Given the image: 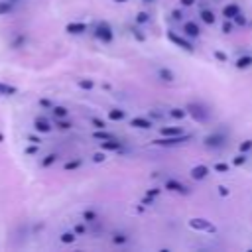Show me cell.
I'll return each mask as SVG.
<instances>
[{
    "mask_svg": "<svg viewBox=\"0 0 252 252\" xmlns=\"http://www.w3.org/2000/svg\"><path fill=\"white\" fill-rule=\"evenodd\" d=\"M185 110H187V114H191V118L197 120V122H207V120H209V110H207L201 102H189V104L185 106Z\"/></svg>",
    "mask_w": 252,
    "mask_h": 252,
    "instance_id": "1",
    "label": "cell"
},
{
    "mask_svg": "<svg viewBox=\"0 0 252 252\" xmlns=\"http://www.w3.org/2000/svg\"><path fill=\"white\" fill-rule=\"evenodd\" d=\"M94 35H96L100 41H104V43L112 41V37H114V33H112V28H110L106 22H100V24H96V28H94Z\"/></svg>",
    "mask_w": 252,
    "mask_h": 252,
    "instance_id": "2",
    "label": "cell"
},
{
    "mask_svg": "<svg viewBox=\"0 0 252 252\" xmlns=\"http://www.w3.org/2000/svg\"><path fill=\"white\" fill-rule=\"evenodd\" d=\"M205 146L207 148H222L224 146V142H226V136L224 134H220V132H215V134H209V136H205Z\"/></svg>",
    "mask_w": 252,
    "mask_h": 252,
    "instance_id": "3",
    "label": "cell"
},
{
    "mask_svg": "<svg viewBox=\"0 0 252 252\" xmlns=\"http://www.w3.org/2000/svg\"><path fill=\"white\" fill-rule=\"evenodd\" d=\"M167 39L171 41V43H175L177 47H181V49H185V51H193V45H191V41H187L183 35H177L175 32H167Z\"/></svg>",
    "mask_w": 252,
    "mask_h": 252,
    "instance_id": "4",
    "label": "cell"
},
{
    "mask_svg": "<svg viewBox=\"0 0 252 252\" xmlns=\"http://www.w3.org/2000/svg\"><path fill=\"white\" fill-rule=\"evenodd\" d=\"M187 140H191L189 134H179V136H165L163 140H156V144L158 146H177V144H183Z\"/></svg>",
    "mask_w": 252,
    "mask_h": 252,
    "instance_id": "5",
    "label": "cell"
},
{
    "mask_svg": "<svg viewBox=\"0 0 252 252\" xmlns=\"http://www.w3.org/2000/svg\"><path fill=\"white\" fill-rule=\"evenodd\" d=\"M189 226L195 228V230H207V232H215L217 230L207 219H191L189 220Z\"/></svg>",
    "mask_w": 252,
    "mask_h": 252,
    "instance_id": "6",
    "label": "cell"
},
{
    "mask_svg": "<svg viewBox=\"0 0 252 252\" xmlns=\"http://www.w3.org/2000/svg\"><path fill=\"white\" fill-rule=\"evenodd\" d=\"M165 189H169V191H173V193H181V195H187V193H189V187L183 185V183H179V181H175V179L165 181Z\"/></svg>",
    "mask_w": 252,
    "mask_h": 252,
    "instance_id": "7",
    "label": "cell"
},
{
    "mask_svg": "<svg viewBox=\"0 0 252 252\" xmlns=\"http://www.w3.org/2000/svg\"><path fill=\"white\" fill-rule=\"evenodd\" d=\"M33 128H35L37 132H43V134L51 132V124H49L47 118H43V116H37V118L33 120Z\"/></svg>",
    "mask_w": 252,
    "mask_h": 252,
    "instance_id": "8",
    "label": "cell"
},
{
    "mask_svg": "<svg viewBox=\"0 0 252 252\" xmlns=\"http://www.w3.org/2000/svg\"><path fill=\"white\" fill-rule=\"evenodd\" d=\"M122 148V144L114 138H108V140H102L100 142V150H106V152H118Z\"/></svg>",
    "mask_w": 252,
    "mask_h": 252,
    "instance_id": "9",
    "label": "cell"
},
{
    "mask_svg": "<svg viewBox=\"0 0 252 252\" xmlns=\"http://www.w3.org/2000/svg\"><path fill=\"white\" fill-rule=\"evenodd\" d=\"M189 173H191V177H193V179H205V177L209 175V167L199 163V165H193Z\"/></svg>",
    "mask_w": 252,
    "mask_h": 252,
    "instance_id": "10",
    "label": "cell"
},
{
    "mask_svg": "<svg viewBox=\"0 0 252 252\" xmlns=\"http://www.w3.org/2000/svg\"><path fill=\"white\" fill-rule=\"evenodd\" d=\"M183 32H185V35H189V37H199V33H201L197 22H185V24H183Z\"/></svg>",
    "mask_w": 252,
    "mask_h": 252,
    "instance_id": "11",
    "label": "cell"
},
{
    "mask_svg": "<svg viewBox=\"0 0 252 252\" xmlns=\"http://www.w3.org/2000/svg\"><path fill=\"white\" fill-rule=\"evenodd\" d=\"M238 14H240L238 4H228V6H224V8H222V16H224L226 20H234Z\"/></svg>",
    "mask_w": 252,
    "mask_h": 252,
    "instance_id": "12",
    "label": "cell"
},
{
    "mask_svg": "<svg viewBox=\"0 0 252 252\" xmlns=\"http://www.w3.org/2000/svg\"><path fill=\"white\" fill-rule=\"evenodd\" d=\"M65 32H69V33H83V32H87V24H83V22H71V24L65 26Z\"/></svg>",
    "mask_w": 252,
    "mask_h": 252,
    "instance_id": "13",
    "label": "cell"
},
{
    "mask_svg": "<svg viewBox=\"0 0 252 252\" xmlns=\"http://www.w3.org/2000/svg\"><path fill=\"white\" fill-rule=\"evenodd\" d=\"M130 126H136V128L148 130V128L152 126V120H148V118H144V116H134V118L130 120Z\"/></svg>",
    "mask_w": 252,
    "mask_h": 252,
    "instance_id": "14",
    "label": "cell"
},
{
    "mask_svg": "<svg viewBox=\"0 0 252 252\" xmlns=\"http://www.w3.org/2000/svg\"><path fill=\"white\" fill-rule=\"evenodd\" d=\"M51 114H53L55 118H67V116H69V110H67L65 106H61V104H53V106H51Z\"/></svg>",
    "mask_w": 252,
    "mask_h": 252,
    "instance_id": "15",
    "label": "cell"
},
{
    "mask_svg": "<svg viewBox=\"0 0 252 252\" xmlns=\"http://www.w3.org/2000/svg\"><path fill=\"white\" fill-rule=\"evenodd\" d=\"M159 132H161V136H179V134H183V130L179 126H163V128H159Z\"/></svg>",
    "mask_w": 252,
    "mask_h": 252,
    "instance_id": "16",
    "label": "cell"
},
{
    "mask_svg": "<svg viewBox=\"0 0 252 252\" xmlns=\"http://www.w3.org/2000/svg\"><path fill=\"white\" fill-rule=\"evenodd\" d=\"M18 93V89L14 87V85H8V83H2L0 81V94L2 96H12V94H16Z\"/></svg>",
    "mask_w": 252,
    "mask_h": 252,
    "instance_id": "17",
    "label": "cell"
},
{
    "mask_svg": "<svg viewBox=\"0 0 252 252\" xmlns=\"http://www.w3.org/2000/svg\"><path fill=\"white\" fill-rule=\"evenodd\" d=\"M234 65H236L238 69H248V67H252V55H242V57H238Z\"/></svg>",
    "mask_w": 252,
    "mask_h": 252,
    "instance_id": "18",
    "label": "cell"
},
{
    "mask_svg": "<svg viewBox=\"0 0 252 252\" xmlns=\"http://www.w3.org/2000/svg\"><path fill=\"white\" fill-rule=\"evenodd\" d=\"M158 75H159V79L161 81H167V83H171L173 79H175V75L171 73V69H167V67H161L159 71H158Z\"/></svg>",
    "mask_w": 252,
    "mask_h": 252,
    "instance_id": "19",
    "label": "cell"
},
{
    "mask_svg": "<svg viewBox=\"0 0 252 252\" xmlns=\"http://www.w3.org/2000/svg\"><path fill=\"white\" fill-rule=\"evenodd\" d=\"M124 116H126V112L120 110V108H112V110H108V118H110V120H122Z\"/></svg>",
    "mask_w": 252,
    "mask_h": 252,
    "instance_id": "20",
    "label": "cell"
},
{
    "mask_svg": "<svg viewBox=\"0 0 252 252\" xmlns=\"http://www.w3.org/2000/svg\"><path fill=\"white\" fill-rule=\"evenodd\" d=\"M12 12V0H0V16H6Z\"/></svg>",
    "mask_w": 252,
    "mask_h": 252,
    "instance_id": "21",
    "label": "cell"
},
{
    "mask_svg": "<svg viewBox=\"0 0 252 252\" xmlns=\"http://www.w3.org/2000/svg\"><path fill=\"white\" fill-rule=\"evenodd\" d=\"M201 20L205 24H215V14L211 10H201Z\"/></svg>",
    "mask_w": 252,
    "mask_h": 252,
    "instance_id": "22",
    "label": "cell"
},
{
    "mask_svg": "<svg viewBox=\"0 0 252 252\" xmlns=\"http://www.w3.org/2000/svg\"><path fill=\"white\" fill-rule=\"evenodd\" d=\"M185 114H187L185 108H171V110H169V116H173V118H177V120L185 118Z\"/></svg>",
    "mask_w": 252,
    "mask_h": 252,
    "instance_id": "23",
    "label": "cell"
},
{
    "mask_svg": "<svg viewBox=\"0 0 252 252\" xmlns=\"http://www.w3.org/2000/svg\"><path fill=\"white\" fill-rule=\"evenodd\" d=\"M55 126H57L59 130H69L73 124H71L69 120H65V118H55Z\"/></svg>",
    "mask_w": 252,
    "mask_h": 252,
    "instance_id": "24",
    "label": "cell"
},
{
    "mask_svg": "<svg viewBox=\"0 0 252 252\" xmlns=\"http://www.w3.org/2000/svg\"><path fill=\"white\" fill-rule=\"evenodd\" d=\"M93 138H94V140H108V138H114V136H112V134H108V132H104V128H102V130L93 132Z\"/></svg>",
    "mask_w": 252,
    "mask_h": 252,
    "instance_id": "25",
    "label": "cell"
},
{
    "mask_svg": "<svg viewBox=\"0 0 252 252\" xmlns=\"http://www.w3.org/2000/svg\"><path fill=\"white\" fill-rule=\"evenodd\" d=\"M55 159H57V154H47V156L41 159V165H43V167H49Z\"/></svg>",
    "mask_w": 252,
    "mask_h": 252,
    "instance_id": "26",
    "label": "cell"
},
{
    "mask_svg": "<svg viewBox=\"0 0 252 252\" xmlns=\"http://www.w3.org/2000/svg\"><path fill=\"white\" fill-rule=\"evenodd\" d=\"M75 232H63L61 234V242H65V244H71V242H75Z\"/></svg>",
    "mask_w": 252,
    "mask_h": 252,
    "instance_id": "27",
    "label": "cell"
},
{
    "mask_svg": "<svg viewBox=\"0 0 252 252\" xmlns=\"http://www.w3.org/2000/svg\"><path fill=\"white\" fill-rule=\"evenodd\" d=\"M246 159H248V158H246V154H244V152H240V154L232 159V163H234V165H242V163H246Z\"/></svg>",
    "mask_w": 252,
    "mask_h": 252,
    "instance_id": "28",
    "label": "cell"
},
{
    "mask_svg": "<svg viewBox=\"0 0 252 252\" xmlns=\"http://www.w3.org/2000/svg\"><path fill=\"white\" fill-rule=\"evenodd\" d=\"M93 85H94V83H93L91 79H79V87H81V89H87V91H89V89H93Z\"/></svg>",
    "mask_w": 252,
    "mask_h": 252,
    "instance_id": "29",
    "label": "cell"
},
{
    "mask_svg": "<svg viewBox=\"0 0 252 252\" xmlns=\"http://www.w3.org/2000/svg\"><path fill=\"white\" fill-rule=\"evenodd\" d=\"M150 20V14H146V12H138V16H136V22L138 24H146Z\"/></svg>",
    "mask_w": 252,
    "mask_h": 252,
    "instance_id": "30",
    "label": "cell"
},
{
    "mask_svg": "<svg viewBox=\"0 0 252 252\" xmlns=\"http://www.w3.org/2000/svg\"><path fill=\"white\" fill-rule=\"evenodd\" d=\"M81 165V159H73V161H67L65 163V169H77Z\"/></svg>",
    "mask_w": 252,
    "mask_h": 252,
    "instance_id": "31",
    "label": "cell"
},
{
    "mask_svg": "<svg viewBox=\"0 0 252 252\" xmlns=\"http://www.w3.org/2000/svg\"><path fill=\"white\" fill-rule=\"evenodd\" d=\"M215 171H219V173H226V171H228V163H215Z\"/></svg>",
    "mask_w": 252,
    "mask_h": 252,
    "instance_id": "32",
    "label": "cell"
},
{
    "mask_svg": "<svg viewBox=\"0 0 252 252\" xmlns=\"http://www.w3.org/2000/svg\"><path fill=\"white\" fill-rule=\"evenodd\" d=\"M91 122H93V126H94V128H96V130H102V128H104V126H106V124H104V122H102V120H100V118H93V120H91Z\"/></svg>",
    "mask_w": 252,
    "mask_h": 252,
    "instance_id": "33",
    "label": "cell"
},
{
    "mask_svg": "<svg viewBox=\"0 0 252 252\" xmlns=\"http://www.w3.org/2000/svg\"><path fill=\"white\" fill-rule=\"evenodd\" d=\"M248 150H252V140H246V142H242V144H240V152H244V154H246Z\"/></svg>",
    "mask_w": 252,
    "mask_h": 252,
    "instance_id": "34",
    "label": "cell"
},
{
    "mask_svg": "<svg viewBox=\"0 0 252 252\" xmlns=\"http://www.w3.org/2000/svg\"><path fill=\"white\" fill-rule=\"evenodd\" d=\"M112 240H114V242H116V244H124V242H126V240H128V238H126V236H124V234H118V232H116V234H114V238H112Z\"/></svg>",
    "mask_w": 252,
    "mask_h": 252,
    "instance_id": "35",
    "label": "cell"
},
{
    "mask_svg": "<svg viewBox=\"0 0 252 252\" xmlns=\"http://www.w3.org/2000/svg\"><path fill=\"white\" fill-rule=\"evenodd\" d=\"M104 158H106V156H104V152H96V154L93 156V159H94L96 163H100V161H104Z\"/></svg>",
    "mask_w": 252,
    "mask_h": 252,
    "instance_id": "36",
    "label": "cell"
},
{
    "mask_svg": "<svg viewBox=\"0 0 252 252\" xmlns=\"http://www.w3.org/2000/svg\"><path fill=\"white\" fill-rule=\"evenodd\" d=\"M83 219H85V220H94L96 215H94L93 211H85V213H83Z\"/></svg>",
    "mask_w": 252,
    "mask_h": 252,
    "instance_id": "37",
    "label": "cell"
},
{
    "mask_svg": "<svg viewBox=\"0 0 252 252\" xmlns=\"http://www.w3.org/2000/svg\"><path fill=\"white\" fill-rule=\"evenodd\" d=\"M222 32H224V33H230V32H232V24H230L228 20L222 24Z\"/></svg>",
    "mask_w": 252,
    "mask_h": 252,
    "instance_id": "38",
    "label": "cell"
},
{
    "mask_svg": "<svg viewBox=\"0 0 252 252\" xmlns=\"http://www.w3.org/2000/svg\"><path fill=\"white\" fill-rule=\"evenodd\" d=\"M171 18H173V20H177V22H179V20H181V18H183V14H181V10H173V12H171Z\"/></svg>",
    "mask_w": 252,
    "mask_h": 252,
    "instance_id": "39",
    "label": "cell"
},
{
    "mask_svg": "<svg viewBox=\"0 0 252 252\" xmlns=\"http://www.w3.org/2000/svg\"><path fill=\"white\" fill-rule=\"evenodd\" d=\"M234 20H236V24H238V26H244V24H246V18H244L242 14H238Z\"/></svg>",
    "mask_w": 252,
    "mask_h": 252,
    "instance_id": "40",
    "label": "cell"
},
{
    "mask_svg": "<svg viewBox=\"0 0 252 252\" xmlns=\"http://www.w3.org/2000/svg\"><path fill=\"white\" fill-rule=\"evenodd\" d=\"M215 57H217V59H220V61H226V55H224L222 51H215Z\"/></svg>",
    "mask_w": 252,
    "mask_h": 252,
    "instance_id": "41",
    "label": "cell"
},
{
    "mask_svg": "<svg viewBox=\"0 0 252 252\" xmlns=\"http://www.w3.org/2000/svg\"><path fill=\"white\" fill-rule=\"evenodd\" d=\"M37 152V144H33V146H30L28 150H26V154H35Z\"/></svg>",
    "mask_w": 252,
    "mask_h": 252,
    "instance_id": "42",
    "label": "cell"
},
{
    "mask_svg": "<svg viewBox=\"0 0 252 252\" xmlns=\"http://www.w3.org/2000/svg\"><path fill=\"white\" fill-rule=\"evenodd\" d=\"M219 193H220L222 197H226V195H228V189H226L224 185H220V187H219Z\"/></svg>",
    "mask_w": 252,
    "mask_h": 252,
    "instance_id": "43",
    "label": "cell"
},
{
    "mask_svg": "<svg viewBox=\"0 0 252 252\" xmlns=\"http://www.w3.org/2000/svg\"><path fill=\"white\" fill-rule=\"evenodd\" d=\"M39 104H41V106H53V104H51L47 98H41V100H39Z\"/></svg>",
    "mask_w": 252,
    "mask_h": 252,
    "instance_id": "44",
    "label": "cell"
},
{
    "mask_svg": "<svg viewBox=\"0 0 252 252\" xmlns=\"http://www.w3.org/2000/svg\"><path fill=\"white\" fill-rule=\"evenodd\" d=\"M75 232L83 234V232H85V226H83V224H77V226H75Z\"/></svg>",
    "mask_w": 252,
    "mask_h": 252,
    "instance_id": "45",
    "label": "cell"
},
{
    "mask_svg": "<svg viewBox=\"0 0 252 252\" xmlns=\"http://www.w3.org/2000/svg\"><path fill=\"white\" fill-rule=\"evenodd\" d=\"M28 140H30V142H33V144H39V142H41V140H39V138H37V136H30V138H28Z\"/></svg>",
    "mask_w": 252,
    "mask_h": 252,
    "instance_id": "46",
    "label": "cell"
},
{
    "mask_svg": "<svg viewBox=\"0 0 252 252\" xmlns=\"http://www.w3.org/2000/svg\"><path fill=\"white\" fill-rule=\"evenodd\" d=\"M195 0H181V6H193Z\"/></svg>",
    "mask_w": 252,
    "mask_h": 252,
    "instance_id": "47",
    "label": "cell"
},
{
    "mask_svg": "<svg viewBox=\"0 0 252 252\" xmlns=\"http://www.w3.org/2000/svg\"><path fill=\"white\" fill-rule=\"evenodd\" d=\"M159 193V189H152V191H148V195H158Z\"/></svg>",
    "mask_w": 252,
    "mask_h": 252,
    "instance_id": "48",
    "label": "cell"
},
{
    "mask_svg": "<svg viewBox=\"0 0 252 252\" xmlns=\"http://www.w3.org/2000/svg\"><path fill=\"white\" fill-rule=\"evenodd\" d=\"M114 2H126V0H114Z\"/></svg>",
    "mask_w": 252,
    "mask_h": 252,
    "instance_id": "49",
    "label": "cell"
},
{
    "mask_svg": "<svg viewBox=\"0 0 252 252\" xmlns=\"http://www.w3.org/2000/svg\"><path fill=\"white\" fill-rule=\"evenodd\" d=\"M144 2H154V0H144Z\"/></svg>",
    "mask_w": 252,
    "mask_h": 252,
    "instance_id": "50",
    "label": "cell"
},
{
    "mask_svg": "<svg viewBox=\"0 0 252 252\" xmlns=\"http://www.w3.org/2000/svg\"><path fill=\"white\" fill-rule=\"evenodd\" d=\"M0 142H2V134H0Z\"/></svg>",
    "mask_w": 252,
    "mask_h": 252,
    "instance_id": "51",
    "label": "cell"
},
{
    "mask_svg": "<svg viewBox=\"0 0 252 252\" xmlns=\"http://www.w3.org/2000/svg\"><path fill=\"white\" fill-rule=\"evenodd\" d=\"M12 2H18V0H12Z\"/></svg>",
    "mask_w": 252,
    "mask_h": 252,
    "instance_id": "52",
    "label": "cell"
}]
</instances>
